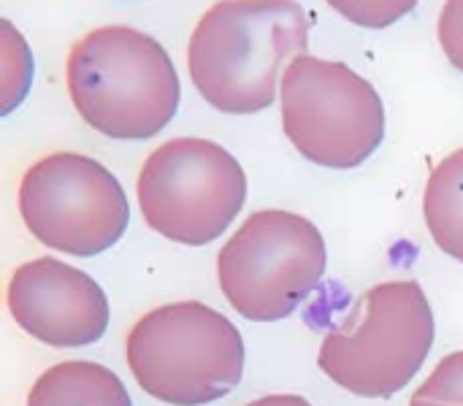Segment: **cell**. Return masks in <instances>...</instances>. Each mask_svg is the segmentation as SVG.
<instances>
[{
    "label": "cell",
    "mask_w": 463,
    "mask_h": 406,
    "mask_svg": "<svg viewBox=\"0 0 463 406\" xmlns=\"http://www.w3.org/2000/svg\"><path fill=\"white\" fill-rule=\"evenodd\" d=\"M309 14L296 0H217L187 43L201 98L225 114H255L277 100L282 65L307 54Z\"/></svg>",
    "instance_id": "1"
},
{
    "label": "cell",
    "mask_w": 463,
    "mask_h": 406,
    "mask_svg": "<svg viewBox=\"0 0 463 406\" xmlns=\"http://www.w3.org/2000/svg\"><path fill=\"white\" fill-rule=\"evenodd\" d=\"M65 81L79 117L117 141L157 136L176 117L182 98L179 73L163 43L128 24L81 35L68 52Z\"/></svg>",
    "instance_id": "2"
},
{
    "label": "cell",
    "mask_w": 463,
    "mask_h": 406,
    "mask_svg": "<svg viewBox=\"0 0 463 406\" xmlns=\"http://www.w3.org/2000/svg\"><path fill=\"white\" fill-rule=\"evenodd\" d=\"M128 366L144 393L171 406L225 399L244 374L239 328L201 301L165 304L128 334Z\"/></svg>",
    "instance_id": "3"
},
{
    "label": "cell",
    "mask_w": 463,
    "mask_h": 406,
    "mask_svg": "<svg viewBox=\"0 0 463 406\" xmlns=\"http://www.w3.org/2000/svg\"><path fill=\"white\" fill-rule=\"evenodd\" d=\"M437 323L423 288L412 279L374 285L347 326L320 342V369L347 393L391 399L423 369Z\"/></svg>",
    "instance_id": "4"
},
{
    "label": "cell",
    "mask_w": 463,
    "mask_h": 406,
    "mask_svg": "<svg viewBox=\"0 0 463 406\" xmlns=\"http://www.w3.org/2000/svg\"><path fill=\"white\" fill-rule=\"evenodd\" d=\"M328 250L301 214L266 209L244 220L217 255L225 301L252 323L290 317L323 282Z\"/></svg>",
    "instance_id": "5"
},
{
    "label": "cell",
    "mask_w": 463,
    "mask_h": 406,
    "mask_svg": "<svg viewBox=\"0 0 463 406\" xmlns=\"http://www.w3.org/2000/svg\"><path fill=\"white\" fill-rule=\"evenodd\" d=\"M282 127L309 163L350 171L385 138V106L361 73L339 60L298 54L282 73Z\"/></svg>",
    "instance_id": "6"
},
{
    "label": "cell",
    "mask_w": 463,
    "mask_h": 406,
    "mask_svg": "<svg viewBox=\"0 0 463 406\" xmlns=\"http://www.w3.org/2000/svg\"><path fill=\"white\" fill-rule=\"evenodd\" d=\"M144 222L184 247L212 244L247 201L239 160L209 138H171L141 165L136 182Z\"/></svg>",
    "instance_id": "7"
},
{
    "label": "cell",
    "mask_w": 463,
    "mask_h": 406,
    "mask_svg": "<svg viewBox=\"0 0 463 406\" xmlns=\"http://www.w3.org/2000/svg\"><path fill=\"white\" fill-rule=\"evenodd\" d=\"M19 214L35 241L73 258L111 250L130 222L117 176L103 163L76 152L46 155L24 171Z\"/></svg>",
    "instance_id": "8"
},
{
    "label": "cell",
    "mask_w": 463,
    "mask_h": 406,
    "mask_svg": "<svg viewBox=\"0 0 463 406\" xmlns=\"http://www.w3.org/2000/svg\"><path fill=\"white\" fill-rule=\"evenodd\" d=\"M5 304L16 326L49 347L95 345L111 320L103 288L57 258L22 263L8 279Z\"/></svg>",
    "instance_id": "9"
},
{
    "label": "cell",
    "mask_w": 463,
    "mask_h": 406,
    "mask_svg": "<svg viewBox=\"0 0 463 406\" xmlns=\"http://www.w3.org/2000/svg\"><path fill=\"white\" fill-rule=\"evenodd\" d=\"M27 406H133V401L111 369L92 361H65L33 382Z\"/></svg>",
    "instance_id": "10"
},
{
    "label": "cell",
    "mask_w": 463,
    "mask_h": 406,
    "mask_svg": "<svg viewBox=\"0 0 463 406\" xmlns=\"http://www.w3.org/2000/svg\"><path fill=\"white\" fill-rule=\"evenodd\" d=\"M423 214L434 244L463 263V149L448 155L429 174Z\"/></svg>",
    "instance_id": "11"
},
{
    "label": "cell",
    "mask_w": 463,
    "mask_h": 406,
    "mask_svg": "<svg viewBox=\"0 0 463 406\" xmlns=\"http://www.w3.org/2000/svg\"><path fill=\"white\" fill-rule=\"evenodd\" d=\"M0 38V81H3V114H11L27 95L33 79V57L16 27L3 19Z\"/></svg>",
    "instance_id": "12"
},
{
    "label": "cell",
    "mask_w": 463,
    "mask_h": 406,
    "mask_svg": "<svg viewBox=\"0 0 463 406\" xmlns=\"http://www.w3.org/2000/svg\"><path fill=\"white\" fill-rule=\"evenodd\" d=\"M410 406H463V350L437 364L426 382L412 393Z\"/></svg>",
    "instance_id": "13"
},
{
    "label": "cell",
    "mask_w": 463,
    "mask_h": 406,
    "mask_svg": "<svg viewBox=\"0 0 463 406\" xmlns=\"http://www.w3.org/2000/svg\"><path fill=\"white\" fill-rule=\"evenodd\" d=\"M328 5L353 24L380 30L412 14L418 0H328Z\"/></svg>",
    "instance_id": "14"
},
{
    "label": "cell",
    "mask_w": 463,
    "mask_h": 406,
    "mask_svg": "<svg viewBox=\"0 0 463 406\" xmlns=\"http://www.w3.org/2000/svg\"><path fill=\"white\" fill-rule=\"evenodd\" d=\"M439 43L448 54V60L463 73V0H448L439 24H437Z\"/></svg>",
    "instance_id": "15"
},
{
    "label": "cell",
    "mask_w": 463,
    "mask_h": 406,
    "mask_svg": "<svg viewBox=\"0 0 463 406\" xmlns=\"http://www.w3.org/2000/svg\"><path fill=\"white\" fill-rule=\"evenodd\" d=\"M247 406H312L304 396L296 393H274V396H263L258 401H250Z\"/></svg>",
    "instance_id": "16"
}]
</instances>
